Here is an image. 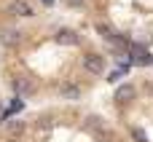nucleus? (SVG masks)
Wrapping results in <instances>:
<instances>
[{
  "label": "nucleus",
  "mask_w": 153,
  "mask_h": 142,
  "mask_svg": "<svg viewBox=\"0 0 153 142\" xmlns=\"http://www.w3.org/2000/svg\"><path fill=\"white\" fill-rule=\"evenodd\" d=\"M83 126L97 137V140H102V142H113V134L108 132V126H105V121L100 118V115H86L83 118Z\"/></svg>",
  "instance_id": "f257e3e1"
},
{
  "label": "nucleus",
  "mask_w": 153,
  "mask_h": 142,
  "mask_svg": "<svg viewBox=\"0 0 153 142\" xmlns=\"http://www.w3.org/2000/svg\"><path fill=\"white\" fill-rule=\"evenodd\" d=\"M83 70L91 72V75H102L105 72V56L102 54H83Z\"/></svg>",
  "instance_id": "f03ea898"
},
{
  "label": "nucleus",
  "mask_w": 153,
  "mask_h": 142,
  "mask_svg": "<svg viewBox=\"0 0 153 142\" xmlns=\"http://www.w3.org/2000/svg\"><path fill=\"white\" fill-rule=\"evenodd\" d=\"M54 40H56L59 46H78V43H81V35H78L75 30H70V27H62V30H56Z\"/></svg>",
  "instance_id": "7ed1b4c3"
},
{
  "label": "nucleus",
  "mask_w": 153,
  "mask_h": 142,
  "mask_svg": "<svg viewBox=\"0 0 153 142\" xmlns=\"http://www.w3.org/2000/svg\"><path fill=\"white\" fill-rule=\"evenodd\" d=\"M8 13H13V16H35V11H32V5L27 3V0H13L11 5H8Z\"/></svg>",
  "instance_id": "20e7f679"
},
{
  "label": "nucleus",
  "mask_w": 153,
  "mask_h": 142,
  "mask_svg": "<svg viewBox=\"0 0 153 142\" xmlns=\"http://www.w3.org/2000/svg\"><path fill=\"white\" fill-rule=\"evenodd\" d=\"M0 43H3V46H8V48H13V46H19V43H22V32H19V30H13V27H5V30L0 32Z\"/></svg>",
  "instance_id": "39448f33"
},
{
  "label": "nucleus",
  "mask_w": 153,
  "mask_h": 142,
  "mask_svg": "<svg viewBox=\"0 0 153 142\" xmlns=\"http://www.w3.org/2000/svg\"><path fill=\"white\" fill-rule=\"evenodd\" d=\"M11 86H13V91L19 94V99H22V97H30V94L35 91V83H32L30 78H13Z\"/></svg>",
  "instance_id": "423d86ee"
},
{
  "label": "nucleus",
  "mask_w": 153,
  "mask_h": 142,
  "mask_svg": "<svg viewBox=\"0 0 153 142\" xmlns=\"http://www.w3.org/2000/svg\"><path fill=\"white\" fill-rule=\"evenodd\" d=\"M113 99H116L118 105H129V102L134 99V86H132V83H124V86H118Z\"/></svg>",
  "instance_id": "0eeeda50"
},
{
  "label": "nucleus",
  "mask_w": 153,
  "mask_h": 142,
  "mask_svg": "<svg viewBox=\"0 0 153 142\" xmlns=\"http://www.w3.org/2000/svg\"><path fill=\"white\" fill-rule=\"evenodd\" d=\"M97 32H100L105 40H110L113 46H121V43H124V38H121V35H118V32H116L110 24H97Z\"/></svg>",
  "instance_id": "6e6552de"
},
{
  "label": "nucleus",
  "mask_w": 153,
  "mask_h": 142,
  "mask_svg": "<svg viewBox=\"0 0 153 142\" xmlns=\"http://www.w3.org/2000/svg\"><path fill=\"white\" fill-rule=\"evenodd\" d=\"M132 59H134V64H153V56H151V51H145L143 46H134L132 48Z\"/></svg>",
  "instance_id": "1a4fd4ad"
},
{
  "label": "nucleus",
  "mask_w": 153,
  "mask_h": 142,
  "mask_svg": "<svg viewBox=\"0 0 153 142\" xmlns=\"http://www.w3.org/2000/svg\"><path fill=\"white\" fill-rule=\"evenodd\" d=\"M59 94H62V99H70V102H75V99H81V86H75V83H62Z\"/></svg>",
  "instance_id": "9d476101"
},
{
  "label": "nucleus",
  "mask_w": 153,
  "mask_h": 142,
  "mask_svg": "<svg viewBox=\"0 0 153 142\" xmlns=\"http://www.w3.org/2000/svg\"><path fill=\"white\" fill-rule=\"evenodd\" d=\"M5 129H8V134H22L24 132V121H5Z\"/></svg>",
  "instance_id": "9b49d317"
},
{
  "label": "nucleus",
  "mask_w": 153,
  "mask_h": 142,
  "mask_svg": "<svg viewBox=\"0 0 153 142\" xmlns=\"http://www.w3.org/2000/svg\"><path fill=\"white\" fill-rule=\"evenodd\" d=\"M132 134H134V140H140V142H148V137H145V132H143V129H134Z\"/></svg>",
  "instance_id": "f8f14e48"
},
{
  "label": "nucleus",
  "mask_w": 153,
  "mask_h": 142,
  "mask_svg": "<svg viewBox=\"0 0 153 142\" xmlns=\"http://www.w3.org/2000/svg\"><path fill=\"white\" fill-rule=\"evenodd\" d=\"M121 75H124V70H113V72H110V78H108V81H113V83H116V81H118V78H121Z\"/></svg>",
  "instance_id": "ddd939ff"
},
{
  "label": "nucleus",
  "mask_w": 153,
  "mask_h": 142,
  "mask_svg": "<svg viewBox=\"0 0 153 142\" xmlns=\"http://www.w3.org/2000/svg\"><path fill=\"white\" fill-rule=\"evenodd\" d=\"M40 3H43V5H54L56 0H40Z\"/></svg>",
  "instance_id": "4468645a"
},
{
  "label": "nucleus",
  "mask_w": 153,
  "mask_h": 142,
  "mask_svg": "<svg viewBox=\"0 0 153 142\" xmlns=\"http://www.w3.org/2000/svg\"><path fill=\"white\" fill-rule=\"evenodd\" d=\"M70 3H75V5H78V3H83V0H70Z\"/></svg>",
  "instance_id": "2eb2a0df"
}]
</instances>
